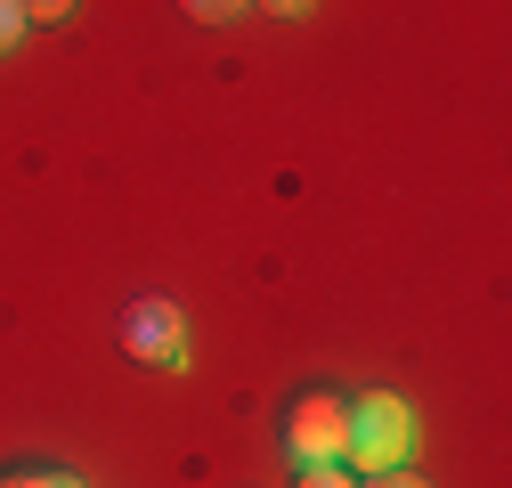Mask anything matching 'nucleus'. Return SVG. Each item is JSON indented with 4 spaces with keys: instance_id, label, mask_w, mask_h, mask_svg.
Instances as JSON below:
<instances>
[{
    "instance_id": "nucleus-1",
    "label": "nucleus",
    "mask_w": 512,
    "mask_h": 488,
    "mask_svg": "<svg viewBox=\"0 0 512 488\" xmlns=\"http://www.w3.org/2000/svg\"><path fill=\"white\" fill-rule=\"evenodd\" d=\"M358 472H399L415 464V407L399 391H366L350 399V448H342Z\"/></svg>"
},
{
    "instance_id": "nucleus-2",
    "label": "nucleus",
    "mask_w": 512,
    "mask_h": 488,
    "mask_svg": "<svg viewBox=\"0 0 512 488\" xmlns=\"http://www.w3.org/2000/svg\"><path fill=\"white\" fill-rule=\"evenodd\" d=\"M285 448H293V464H342V448H350V399L301 391L293 415H285Z\"/></svg>"
},
{
    "instance_id": "nucleus-3",
    "label": "nucleus",
    "mask_w": 512,
    "mask_h": 488,
    "mask_svg": "<svg viewBox=\"0 0 512 488\" xmlns=\"http://www.w3.org/2000/svg\"><path fill=\"white\" fill-rule=\"evenodd\" d=\"M122 350L147 358V366H163V375L187 366V326H179V310H171L163 293H139L131 310H122Z\"/></svg>"
},
{
    "instance_id": "nucleus-4",
    "label": "nucleus",
    "mask_w": 512,
    "mask_h": 488,
    "mask_svg": "<svg viewBox=\"0 0 512 488\" xmlns=\"http://www.w3.org/2000/svg\"><path fill=\"white\" fill-rule=\"evenodd\" d=\"M179 9L196 17V25H228V17H244V9H252V0H179Z\"/></svg>"
},
{
    "instance_id": "nucleus-5",
    "label": "nucleus",
    "mask_w": 512,
    "mask_h": 488,
    "mask_svg": "<svg viewBox=\"0 0 512 488\" xmlns=\"http://www.w3.org/2000/svg\"><path fill=\"white\" fill-rule=\"evenodd\" d=\"M0 488H82L74 472H0Z\"/></svg>"
},
{
    "instance_id": "nucleus-6",
    "label": "nucleus",
    "mask_w": 512,
    "mask_h": 488,
    "mask_svg": "<svg viewBox=\"0 0 512 488\" xmlns=\"http://www.w3.org/2000/svg\"><path fill=\"white\" fill-rule=\"evenodd\" d=\"M17 9H25V25H66L74 0H17Z\"/></svg>"
},
{
    "instance_id": "nucleus-7",
    "label": "nucleus",
    "mask_w": 512,
    "mask_h": 488,
    "mask_svg": "<svg viewBox=\"0 0 512 488\" xmlns=\"http://www.w3.org/2000/svg\"><path fill=\"white\" fill-rule=\"evenodd\" d=\"M301 488H358L342 464H301Z\"/></svg>"
},
{
    "instance_id": "nucleus-8",
    "label": "nucleus",
    "mask_w": 512,
    "mask_h": 488,
    "mask_svg": "<svg viewBox=\"0 0 512 488\" xmlns=\"http://www.w3.org/2000/svg\"><path fill=\"white\" fill-rule=\"evenodd\" d=\"M25 41V9H17V0H0V57H9Z\"/></svg>"
},
{
    "instance_id": "nucleus-9",
    "label": "nucleus",
    "mask_w": 512,
    "mask_h": 488,
    "mask_svg": "<svg viewBox=\"0 0 512 488\" xmlns=\"http://www.w3.org/2000/svg\"><path fill=\"white\" fill-rule=\"evenodd\" d=\"M366 488H431V480H423V472H407V464H399V472H366Z\"/></svg>"
},
{
    "instance_id": "nucleus-10",
    "label": "nucleus",
    "mask_w": 512,
    "mask_h": 488,
    "mask_svg": "<svg viewBox=\"0 0 512 488\" xmlns=\"http://www.w3.org/2000/svg\"><path fill=\"white\" fill-rule=\"evenodd\" d=\"M269 9H277V17H301V9H309V0H269Z\"/></svg>"
}]
</instances>
